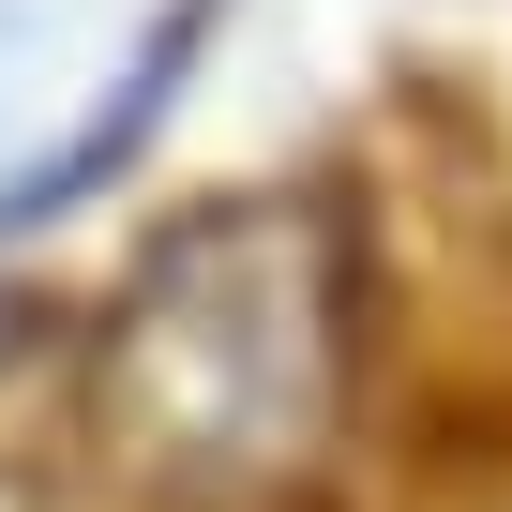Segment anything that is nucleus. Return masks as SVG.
Listing matches in <instances>:
<instances>
[{"instance_id":"obj_1","label":"nucleus","mask_w":512,"mask_h":512,"mask_svg":"<svg viewBox=\"0 0 512 512\" xmlns=\"http://www.w3.org/2000/svg\"><path fill=\"white\" fill-rule=\"evenodd\" d=\"M347 407V241L317 196L181 211L91 332V437L166 497H287Z\"/></svg>"}]
</instances>
